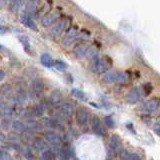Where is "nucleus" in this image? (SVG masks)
Segmentation results:
<instances>
[{
	"mask_svg": "<svg viewBox=\"0 0 160 160\" xmlns=\"http://www.w3.org/2000/svg\"><path fill=\"white\" fill-rule=\"evenodd\" d=\"M43 113H44V107H43V105H41V104L36 105V106H34L32 108L31 114H33L34 116H41Z\"/></svg>",
	"mask_w": 160,
	"mask_h": 160,
	"instance_id": "393cba45",
	"label": "nucleus"
},
{
	"mask_svg": "<svg viewBox=\"0 0 160 160\" xmlns=\"http://www.w3.org/2000/svg\"><path fill=\"white\" fill-rule=\"evenodd\" d=\"M90 69H91L94 73H102L107 70V65L105 63L104 60L96 57L92 59L91 64H90Z\"/></svg>",
	"mask_w": 160,
	"mask_h": 160,
	"instance_id": "f257e3e1",
	"label": "nucleus"
},
{
	"mask_svg": "<svg viewBox=\"0 0 160 160\" xmlns=\"http://www.w3.org/2000/svg\"><path fill=\"white\" fill-rule=\"evenodd\" d=\"M58 110H59V113H60L61 116H63L65 118H69L73 114L74 107H73V105L71 103L64 102V103H62L61 105H60Z\"/></svg>",
	"mask_w": 160,
	"mask_h": 160,
	"instance_id": "423d86ee",
	"label": "nucleus"
},
{
	"mask_svg": "<svg viewBox=\"0 0 160 160\" xmlns=\"http://www.w3.org/2000/svg\"><path fill=\"white\" fill-rule=\"evenodd\" d=\"M42 160H55V155L51 150H44L42 152Z\"/></svg>",
	"mask_w": 160,
	"mask_h": 160,
	"instance_id": "bb28decb",
	"label": "nucleus"
},
{
	"mask_svg": "<svg viewBox=\"0 0 160 160\" xmlns=\"http://www.w3.org/2000/svg\"><path fill=\"white\" fill-rule=\"evenodd\" d=\"M45 139L47 140V142H49L50 144H53V145H59L61 143V138L54 132L45 133Z\"/></svg>",
	"mask_w": 160,
	"mask_h": 160,
	"instance_id": "f8f14e48",
	"label": "nucleus"
},
{
	"mask_svg": "<svg viewBox=\"0 0 160 160\" xmlns=\"http://www.w3.org/2000/svg\"><path fill=\"white\" fill-rule=\"evenodd\" d=\"M59 155L62 160H69L71 158V151H70L69 148H63L60 150Z\"/></svg>",
	"mask_w": 160,
	"mask_h": 160,
	"instance_id": "5701e85b",
	"label": "nucleus"
},
{
	"mask_svg": "<svg viewBox=\"0 0 160 160\" xmlns=\"http://www.w3.org/2000/svg\"><path fill=\"white\" fill-rule=\"evenodd\" d=\"M31 87H32V90L35 94L40 95L44 90V84L40 79H34L32 81Z\"/></svg>",
	"mask_w": 160,
	"mask_h": 160,
	"instance_id": "ddd939ff",
	"label": "nucleus"
},
{
	"mask_svg": "<svg viewBox=\"0 0 160 160\" xmlns=\"http://www.w3.org/2000/svg\"><path fill=\"white\" fill-rule=\"evenodd\" d=\"M71 94L73 95V96L75 98H77L79 100H81V101H85V100L87 99L86 97V95H85V93L83 91H81V90H79V89H76V88H74L71 90Z\"/></svg>",
	"mask_w": 160,
	"mask_h": 160,
	"instance_id": "aec40b11",
	"label": "nucleus"
},
{
	"mask_svg": "<svg viewBox=\"0 0 160 160\" xmlns=\"http://www.w3.org/2000/svg\"><path fill=\"white\" fill-rule=\"evenodd\" d=\"M27 128L33 130V131H37V130H39V128H40V125L35 121H29L27 123Z\"/></svg>",
	"mask_w": 160,
	"mask_h": 160,
	"instance_id": "c756f323",
	"label": "nucleus"
},
{
	"mask_svg": "<svg viewBox=\"0 0 160 160\" xmlns=\"http://www.w3.org/2000/svg\"><path fill=\"white\" fill-rule=\"evenodd\" d=\"M54 66L57 70H59V71H63V70L67 68V65L64 62H62L61 60H56V61L54 62Z\"/></svg>",
	"mask_w": 160,
	"mask_h": 160,
	"instance_id": "cd10ccee",
	"label": "nucleus"
},
{
	"mask_svg": "<svg viewBox=\"0 0 160 160\" xmlns=\"http://www.w3.org/2000/svg\"><path fill=\"white\" fill-rule=\"evenodd\" d=\"M76 120L77 123L81 126L86 125L89 120V112L85 108L80 107L76 110Z\"/></svg>",
	"mask_w": 160,
	"mask_h": 160,
	"instance_id": "7ed1b4c3",
	"label": "nucleus"
},
{
	"mask_svg": "<svg viewBox=\"0 0 160 160\" xmlns=\"http://www.w3.org/2000/svg\"><path fill=\"white\" fill-rule=\"evenodd\" d=\"M3 140H4V135L1 134V141H3Z\"/></svg>",
	"mask_w": 160,
	"mask_h": 160,
	"instance_id": "e433bc0d",
	"label": "nucleus"
},
{
	"mask_svg": "<svg viewBox=\"0 0 160 160\" xmlns=\"http://www.w3.org/2000/svg\"><path fill=\"white\" fill-rule=\"evenodd\" d=\"M21 22L25 25V26H27L33 30H36V28H37L36 23L34 22V20L31 18V16L27 13H24L21 15Z\"/></svg>",
	"mask_w": 160,
	"mask_h": 160,
	"instance_id": "9d476101",
	"label": "nucleus"
},
{
	"mask_svg": "<svg viewBox=\"0 0 160 160\" xmlns=\"http://www.w3.org/2000/svg\"><path fill=\"white\" fill-rule=\"evenodd\" d=\"M33 146L36 148L38 151H44V150H46L47 148V145L46 143H45L42 139H40V138H37V139H35L34 140V142H33Z\"/></svg>",
	"mask_w": 160,
	"mask_h": 160,
	"instance_id": "6ab92c4d",
	"label": "nucleus"
},
{
	"mask_svg": "<svg viewBox=\"0 0 160 160\" xmlns=\"http://www.w3.org/2000/svg\"><path fill=\"white\" fill-rule=\"evenodd\" d=\"M154 131L157 135H159V136H160V122H158V123H156L154 125Z\"/></svg>",
	"mask_w": 160,
	"mask_h": 160,
	"instance_id": "72a5a7b5",
	"label": "nucleus"
},
{
	"mask_svg": "<svg viewBox=\"0 0 160 160\" xmlns=\"http://www.w3.org/2000/svg\"><path fill=\"white\" fill-rule=\"evenodd\" d=\"M98 51L95 47H88L87 48V52H86V57L89 59H94L97 57Z\"/></svg>",
	"mask_w": 160,
	"mask_h": 160,
	"instance_id": "a878e982",
	"label": "nucleus"
},
{
	"mask_svg": "<svg viewBox=\"0 0 160 160\" xmlns=\"http://www.w3.org/2000/svg\"><path fill=\"white\" fill-rule=\"evenodd\" d=\"M78 37V32L75 29H70L69 31L65 34V36L62 39V43L64 46H70L72 45Z\"/></svg>",
	"mask_w": 160,
	"mask_h": 160,
	"instance_id": "39448f33",
	"label": "nucleus"
},
{
	"mask_svg": "<svg viewBox=\"0 0 160 160\" xmlns=\"http://www.w3.org/2000/svg\"><path fill=\"white\" fill-rule=\"evenodd\" d=\"M110 147H111L114 151L120 152L121 149V140L117 136V135H112L110 138Z\"/></svg>",
	"mask_w": 160,
	"mask_h": 160,
	"instance_id": "4468645a",
	"label": "nucleus"
},
{
	"mask_svg": "<svg viewBox=\"0 0 160 160\" xmlns=\"http://www.w3.org/2000/svg\"><path fill=\"white\" fill-rule=\"evenodd\" d=\"M159 107V101L156 99H150L143 104V109L149 112H153Z\"/></svg>",
	"mask_w": 160,
	"mask_h": 160,
	"instance_id": "9b49d317",
	"label": "nucleus"
},
{
	"mask_svg": "<svg viewBox=\"0 0 160 160\" xmlns=\"http://www.w3.org/2000/svg\"><path fill=\"white\" fill-rule=\"evenodd\" d=\"M129 160H141L139 158L138 155L136 154H134V153H131V155H130V159Z\"/></svg>",
	"mask_w": 160,
	"mask_h": 160,
	"instance_id": "f704fd0d",
	"label": "nucleus"
},
{
	"mask_svg": "<svg viewBox=\"0 0 160 160\" xmlns=\"http://www.w3.org/2000/svg\"><path fill=\"white\" fill-rule=\"evenodd\" d=\"M1 92H2V95H5V94H8L10 92V86L7 84H5L2 86L1 88Z\"/></svg>",
	"mask_w": 160,
	"mask_h": 160,
	"instance_id": "473e14b6",
	"label": "nucleus"
},
{
	"mask_svg": "<svg viewBox=\"0 0 160 160\" xmlns=\"http://www.w3.org/2000/svg\"><path fill=\"white\" fill-rule=\"evenodd\" d=\"M21 0H10L9 1V8L12 12H16L20 7Z\"/></svg>",
	"mask_w": 160,
	"mask_h": 160,
	"instance_id": "b1692460",
	"label": "nucleus"
},
{
	"mask_svg": "<svg viewBox=\"0 0 160 160\" xmlns=\"http://www.w3.org/2000/svg\"><path fill=\"white\" fill-rule=\"evenodd\" d=\"M54 21H55V16H54L53 14H51V13L46 14L41 19V23H42L43 26H45V27H48L51 24H54L55 23Z\"/></svg>",
	"mask_w": 160,
	"mask_h": 160,
	"instance_id": "dca6fc26",
	"label": "nucleus"
},
{
	"mask_svg": "<svg viewBox=\"0 0 160 160\" xmlns=\"http://www.w3.org/2000/svg\"><path fill=\"white\" fill-rule=\"evenodd\" d=\"M65 26H66V22H65V20L59 19L53 24L52 28L50 29V33H51V35H53L54 37L59 36V35L64 31Z\"/></svg>",
	"mask_w": 160,
	"mask_h": 160,
	"instance_id": "20e7f679",
	"label": "nucleus"
},
{
	"mask_svg": "<svg viewBox=\"0 0 160 160\" xmlns=\"http://www.w3.org/2000/svg\"><path fill=\"white\" fill-rule=\"evenodd\" d=\"M0 160H12V158L8 152L2 150V151L0 152Z\"/></svg>",
	"mask_w": 160,
	"mask_h": 160,
	"instance_id": "2f4dec72",
	"label": "nucleus"
},
{
	"mask_svg": "<svg viewBox=\"0 0 160 160\" xmlns=\"http://www.w3.org/2000/svg\"><path fill=\"white\" fill-rule=\"evenodd\" d=\"M4 76H5V73L3 70H1V76H0V80H3L4 79Z\"/></svg>",
	"mask_w": 160,
	"mask_h": 160,
	"instance_id": "c9c22d12",
	"label": "nucleus"
},
{
	"mask_svg": "<svg viewBox=\"0 0 160 160\" xmlns=\"http://www.w3.org/2000/svg\"><path fill=\"white\" fill-rule=\"evenodd\" d=\"M41 63L44 65L45 67H52L53 65V60L49 54L44 53L41 55Z\"/></svg>",
	"mask_w": 160,
	"mask_h": 160,
	"instance_id": "a211bd4d",
	"label": "nucleus"
},
{
	"mask_svg": "<svg viewBox=\"0 0 160 160\" xmlns=\"http://www.w3.org/2000/svg\"><path fill=\"white\" fill-rule=\"evenodd\" d=\"M61 98H62L61 93H60L58 90H54V91H52L51 94H50V96H49L50 101H51L52 103H58L60 100H61Z\"/></svg>",
	"mask_w": 160,
	"mask_h": 160,
	"instance_id": "4be33fe9",
	"label": "nucleus"
},
{
	"mask_svg": "<svg viewBox=\"0 0 160 160\" xmlns=\"http://www.w3.org/2000/svg\"><path fill=\"white\" fill-rule=\"evenodd\" d=\"M118 77H119V72L115 71V70H106L103 74L102 79L107 83H114V82H118Z\"/></svg>",
	"mask_w": 160,
	"mask_h": 160,
	"instance_id": "0eeeda50",
	"label": "nucleus"
},
{
	"mask_svg": "<svg viewBox=\"0 0 160 160\" xmlns=\"http://www.w3.org/2000/svg\"><path fill=\"white\" fill-rule=\"evenodd\" d=\"M87 48L86 46H84V45H77V46H75L74 49H73V53L76 55L78 58H81V57H84L86 56V52H87Z\"/></svg>",
	"mask_w": 160,
	"mask_h": 160,
	"instance_id": "2eb2a0df",
	"label": "nucleus"
},
{
	"mask_svg": "<svg viewBox=\"0 0 160 160\" xmlns=\"http://www.w3.org/2000/svg\"><path fill=\"white\" fill-rule=\"evenodd\" d=\"M42 124L46 128H57L60 126V124L56 121V120L51 119V118H44L42 120Z\"/></svg>",
	"mask_w": 160,
	"mask_h": 160,
	"instance_id": "f3484780",
	"label": "nucleus"
},
{
	"mask_svg": "<svg viewBox=\"0 0 160 160\" xmlns=\"http://www.w3.org/2000/svg\"><path fill=\"white\" fill-rule=\"evenodd\" d=\"M126 100L129 103H136L140 100V92L138 88H132L130 91L128 92L127 96H126Z\"/></svg>",
	"mask_w": 160,
	"mask_h": 160,
	"instance_id": "6e6552de",
	"label": "nucleus"
},
{
	"mask_svg": "<svg viewBox=\"0 0 160 160\" xmlns=\"http://www.w3.org/2000/svg\"><path fill=\"white\" fill-rule=\"evenodd\" d=\"M40 0H28L26 2V6H25V13L27 14H33L36 12L38 8Z\"/></svg>",
	"mask_w": 160,
	"mask_h": 160,
	"instance_id": "1a4fd4ad",
	"label": "nucleus"
},
{
	"mask_svg": "<svg viewBox=\"0 0 160 160\" xmlns=\"http://www.w3.org/2000/svg\"><path fill=\"white\" fill-rule=\"evenodd\" d=\"M119 155H120V158L122 160H129L131 153L128 152L127 150H121V151L119 152Z\"/></svg>",
	"mask_w": 160,
	"mask_h": 160,
	"instance_id": "7c9ffc66",
	"label": "nucleus"
},
{
	"mask_svg": "<svg viewBox=\"0 0 160 160\" xmlns=\"http://www.w3.org/2000/svg\"><path fill=\"white\" fill-rule=\"evenodd\" d=\"M104 122L110 128H113L115 126V122H114V119L112 118V116H105Z\"/></svg>",
	"mask_w": 160,
	"mask_h": 160,
	"instance_id": "c85d7f7f",
	"label": "nucleus"
},
{
	"mask_svg": "<svg viewBox=\"0 0 160 160\" xmlns=\"http://www.w3.org/2000/svg\"><path fill=\"white\" fill-rule=\"evenodd\" d=\"M11 127L13 128V130L17 132H23L25 131V129H26V126H25V124L22 123L21 121H13L11 123Z\"/></svg>",
	"mask_w": 160,
	"mask_h": 160,
	"instance_id": "412c9836",
	"label": "nucleus"
},
{
	"mask_svg": "<svg viewBox=\"0 0 160 160\" xmlns=\"http://www.w3.org/2000/svg\"><path fill=\"white\" fill-rule=\"evenodd\" d=\"M91 126H92V130L94 131V133L98 135V136H104L105 133H106V130L104 128L102 121L97 116H93L91 120Z\"/></svg>",
	"mask_w": 160,
	"mask_h": 160,
	"instance_id": "f03ea898",
	"label": "nucleus"
}]
</instances>
